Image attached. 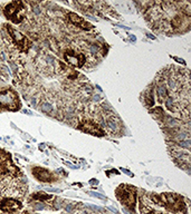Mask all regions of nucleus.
<instances>
[{
    "mask_svg": "<svg viewBox=\"0 0 191 214\" xmlns=\"http://www.w3.org/2000/svg\"><path fill=\"white\" fill-rule=\"evenodd\" d=\"M6 27H7V31L9 34V37H10L11 41L14 43L15 46L22 53H27L28 49L30 48V46H32L30 40L25 35H22L20 31H18L17 29L12 28L11 26H6Z\"/></svg>",
    "mask_w": 191,
    "mask_h": 214,
    "instance_id": "20e7f679",
    "label": "nucleus"
},
{
    "mask_svg": "<svg viewBox=\"0 0 191 214\" xmlns=\"http://www.w3.org/2000/svg\"><path fill=\"white\" fill-rule=\"evenodd\" d=\"M32 200H37V201H48L52 200V195H48L46 193L38 192V193H34L32 195Z\"/></svg>",
    "mask_w": 191,
    "mask_h": 214,
    "instance_id": "4468645a",
    "label": "nucleus"
},
{
    "mask_svg": "<svg viewBox=\"0 0 191 214\" xmlns=\"http://www.w3.org/2000/svg\"><path fill=\"white\" fill-rule=\"evenodd\" d=\"M64 58L69 66L76 68H81L85 64V55L78 51H75L74 49H67L64 53Z\"/></svg>",
    "mask_w": 191,
    "mask_h": 214,
    "instance_id": "0eeeda50",
    "label": "nucleus"
},
{
    "mask_svg": "<svg viewBox=\"0 0 191 214\" xmlns=\"http://www.w3.org/2000/svg\"><path fill=\"white\" fill-rule=\"evenodd\" d=\"M153 89L151 87H149L146 90H145V106L146 107H151L153 106L154 104V99H153Z\"/></svg>",
    "mask_w": 191,
    "mask_h": 214,
    "instance_id": "ddd939ff",
    "label": "nucleus"
},
{
    "mask_svg": "<svg viewBox=\"0 0 191 214\" xmlns=\"http://www.w3.org/2000/svg\"><path fill=\"white\" fill-rule=\"evenodd\" d=\"M149 214H163V213H160V212H154V211H151V212H150V213Z\"/></svg>",
    "mask_w": 191,
    "mask_h": 214,
    "instance_id": "f3484780",
    "label": "nucleus"
},
{
    "mask_svg": "<svg viewBox=\"0 0 191 214\" xmlns=\"http://www.w3.org/2000/svg\"><path fill=\"white\" fill-rule=\"evenodd\" d=\"M32 175L40 182H53L56 181V176L50 171L42 167H34L32 168Z\"/></svg>",
    "mask_w": 191,
    "mask_h": 214,
    "instance_id": "9b49d317",
    "label": "nucleus"
},
{
    "mask_svg": "<svg viewBox=\"0 0 191 214\" xmlns=\"http://www.w3.org/2000/svg\"><path fill=\"white\" fill-rule=\"evenodd\" d=\"M22 204L19 200L14 197H4L0 201V211L5 214H15L21 210Z\"/></svg>",
    "mask_w": 191,
    "mask_h": 214,
    "instance_id": "423d86ee",
    "label": "nucleus"
},
{
    "mask_svg": "<svg viewBox=\"0 0 191 214\" xmlns=\"http://www.w3.org/2000/svg\"><path fill=\"white\" fill-rule=\"evenodd\" d=\"M24 214H28V213H27V212H25V213H24Z\"/></svg>",
    "mask_w": 191,
    "mask_h": 214,
    "instance_id": "a211bd4d",
    "label": "nucleus"
},
{
    "mask_svg": "<svg viewBox=\"0 0 191 214\" xmlns=\"http://www.w3.org/2000/svg\"><path fill=\"white\" fill-rule=\"evenodd\" d=\"M78 129H81L82 132L91 134L94 136H103L104 135V131L102 129V127L99 126L97 123H95L94 121L91 119H85V121L81 122L78 125Z\"/></svg>",
    "mask_w": 191,
    "mask_h": 214,
    "instance_id": "6e6552de",
    "label": "nucleus"
},
{
    "mask_svg": "<svg viewBox=\"0 0 191 214\" xmlns=\"http://www.w3.org/2000/svg\"><path fill=\"white\" fill-rule=\"evenodd\" d=\"M115 194H116L117 200L123 205L130 207L131 210H134L135 204H136V189L134 186L123 184L117 187Z\"/></svg>",
    "mask_w": 191,
    "mask_h": 214,
    "instance_id": "f03ea898",
    "label": "nucleus"
},
{
    "mask_svg": "<svg viewBox=\"0 0 191 214\" xmlns=\"http://www.w3.org/2000/svg\"><path fill=\"white\" fill-rule=\"evenodd\" d=\"M151 200L156 204L160 206L166 207L170 212H180L184 209L183 199L178 194L173 193H166V194H161V195H154L151 196Z\"/></svg>",
    "mask_w": 191,
    "mask_h": 214,
    "instance_id": "f257e3e1",
    "label": "nucleus"
},
{
    "mask_svg": "<svg viewBox=\"0 0 191 214\" xmlns=\"http://www.w3.org/2000/svg\"><path fill=\"white\" fill-rule=\"evenodd\" d=\"M16 172L17 168L12 165L10 155L6 151L0 150V174H10Z\"/></svg>",
    "mask_w": 191,
    "mask_h": 214,
    "instance_id": "1a4fd4ad",
    "label": "nucleus"
},
{
    "mask_svg": "<svg viewBox=\"0 0 191 214\" xmlns=\"http://www.w3.org/2000/svg\"><path fill=\"white\" fill-rule=\"evenodd\" d=\"M67 19L73 25H75L76 27H79V28L82 29H84V30H91V29L93 28V26L91 25L89 21H86L84 18L79 17L78 15L74 14V12H68Z\"/></svg>",
    "mask_w": 191,
    "mask_h": 214,
    "instance_id": "f8f14e48",
    "label": "nucleus"
},
{
    "mask_svg": "<svg viewBox=\"0 0 191 214\" xmlns=\"http://www.w3.org/2000/svg\"><path fill=\"white\" fill-rule=\"evenodd\" d=\"M8 77H9V73H8L7 67L4 65H0V78L6 80V79H8Z\"/></svg>",
    "mask_w": 191,
    "mask_h": 214,
    "instance_id": "2eb2a0df",
    "label": "nucleus"
},
{
    "mask_svg": "<svg viewBox=\"0 0 191 214\" xmlns=\"http://www.w3.org/2000/svg\"><path fill=\"white\" fill-rule=\"evenodd\" d=\"M4 14L6 18H8L14 24H20L26 18L27 10L21 1H14L5 7Z\"/></svg>",
    "mask_w": 191,
    "mask_h": 214,
    "instance_id": "7ed1b4c3",
    "label": "nucleus"
},
{
    "mask_svg": "<svg viewBox=\"0 0 191 214\" xmlns=\"http://www.w3.org/2000/svg\"><path fill=\"white\" fill-rule=\"evenodd\" d=\"M170 24H171L172 29H174V30H181L184 27L189 28V26H190V16L184 14V12L178 14L172 18Z\"/></svg>",
    "mask_w": 191,
    "mask_h": 214,
    "instance_id": "9d476101",
    "label": "nucleus"
},
{
    "mask_svg": "<svg viewBox=\"0 0 191 214\" xmlns=\"http://www.w3.org/2000/svg\"><path fill=\"white\" fill-rule=\"evenodd\" d=\"M20 106L17 94L11 89L0 92V107L9 111H16Z\"/></svg>",
    "mask_w": 191,
    "mask_h": 214,
    "instance_id": "39448f33",
    "label": "nucleus"
},
{
    "mask_svg": "<svg viewBox=\"0 0 191 214\" xmlns=\"http://www.w3.org/2000/svg\"><path fill=\"white\" fill-rule=\"evenodd\" d=\"M150 113L154 115V117L156 118L163 117V111H162V108H161V107H156L154 109H151Z\"/></svg>",
    "mask_w": 191,
    "mask_h": 214,
    "instance_id": "dca6fc26",
    "label": "nucleus"
}]
</instances>
